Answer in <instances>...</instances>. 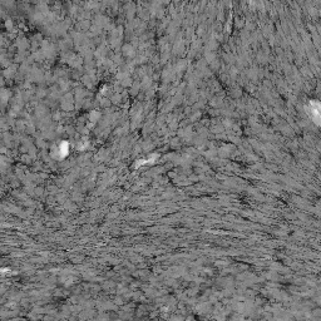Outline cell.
<instances>
[{
  "label": "cell",
  "mask_w": 321,
  "mask_h": 321,
  "mask_svg": "<svg viewBox=\"0 0 321 321\" xmlns=\"http://www.w3.org/2000/svg\"><path fill=\"white\" fill-rule=\"evenodd\" d=\"M308 106H310L308 107V113L312 117L314 122L321 127V103L312 101V102H310Z\"/></svg>",
  "instance_id": "cell-1"
}]
</instances>
